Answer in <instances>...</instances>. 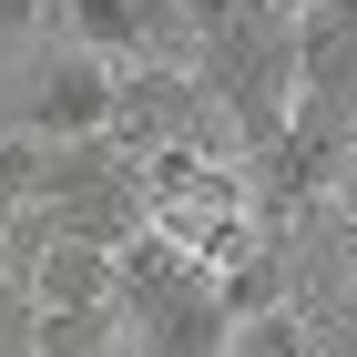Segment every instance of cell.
<instances>
[{
	"label": "cell",
	"mask_w": 357,
	"mask_h": 357,
	"mask_svg": "<svg viewBox=\"0 0 357 357\" xmlns=\"http://www.w3.org/2000/svg\"><path fill=\"white\" fill-rule=\"evenodd\" d=\"M31 357H123V306H31Z\"/></svg>",
	"instance_id": "cell-3"
},
{
	"label": "cell",
	"mask_w": 357,
	"mask_h": 357,
	"mask_svg": "<svg viewBox=\"0 0 357 357\" xmlns=\"http://www.w3.org/2000/svg\"><path fill=\"white\" fill-rule=\"evenodd\" d=\"M112 92H123V61L82 52V41H52V52L31 61L21 112H0V123H21L41 143H92V133H112Z\"/></svg>",
	"instance_id": "cell-1"
},
{
	"label": "cell",
	"mask_w": 357,
	"mask_h": 357,
	"mask_svg": "<svg viewBox=\"0 0 357 357\" xmlns=\"http://www.w3.org/2000/svg\"><path fill=\"white\" fill-rule=\"evenodd\" d=\"M286 10H306V0H286Z\"/></svg>",
	"instance_id": "cell-8"
},
{
	"label": "cell",
	"mask_w": 357,
	"mask_h": 357,
	"mask_svg": "<svg viewBox=\"0 0 357 357\" xmlns=\"http://www.w3.org/2000/svg\"><path fill=\"white\" fill-rule=\"evenodd\" d=\"M52 31L82 41L102 61H143V31H133V0H52Z\"/></svg>",
	"instance_id": "cell-4"
},
{
	"label": "cell",
	"mask_w": 357,
	"mask_h": 357,
	"mask_svg": "<svg viewBox=\"0 0 357 357\" xmlns=\"http://www.w3.org/2000/svg\"><path fill=\"white\" fill-rule=\"evenodd\" d=\"M41 204V133H21V123H0V235Z\"/></svg>",
	"instance_id": "cell-5"
},
{
	"label": "cell",
	"mask_w": 357,
	"mask_h": 357,
	"mask_svg": "<svg viewBox=\"0 0 357 357\" xmlns=\"http://www.w3.org/2000/svg\"><path fill=\"white\" fill-rule=\"evenodd\" d=\"M21 286L31 306H112V245L41 235V245H21Z\"/></svg>",
	"instance_id": "cell-2"
},
{
	"label": "cell",
	"mask_w": 357,
	"mask_h": 357,
	"mask_svg": "<svg viewBox=\"0 0 357 357\" xmlns=\"http://www.w3.org/2000/svg\"><path fill=\"white\" fill-rule=\"evenodd\" d=\"M174 10H184V31H194V41H215V31L235 21V10H245V0H174Z\"/></svg>",
	"instance_id": "cell-7"
},
{
	"label": "cell",
	"mask_w": 357,
	"mask_h": 357,
	"mask_svg": "<svg viewBox=\"0 0 357 357\" xmlns=\"http://www.w3.org/2000/svg\"><path fill=\"white\" fill-rule=\"evenodd\" d=\"M0 41H52V0H0Z\"/></svg>",
	"instance_id": "cell-6"
}]
</instances>
